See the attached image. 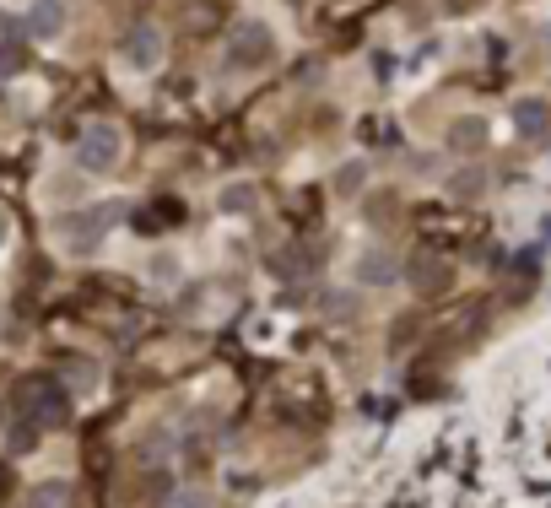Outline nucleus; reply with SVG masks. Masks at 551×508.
<instances>
[{"mask_svg":"<svg viewBox=\"0 0 551 508\" xmlns=\"http://www.w3.org/2000/svg\"><path fill=\"white\" fill-rule=\"evenodd\" d=\"M119 157H125V130H119L114 119H92V125H82L76 168H82V173H109Z\"/></svg>","mask_w":551,"mask_h":508,"instance_id":"nucleus-1","label":"nucleus"},{"mask_svg":"<svg viewBox=\"0 0 551 508\" xmlns=\"http://www.w3.org/2000/svg\"><path fill=\"white\" fill-rule=\"evenodd\" d=\"M271 55H276V38L265 22H238L233 38H227V71H260Z\"/></svg>","mask_w":551,"mask_h":508,"instance_id":"nucleus-2","label":"nucleus"},{"mask_svg":"<svg viewBox=\"0 0 551 508\" xmlns=\"http://www.w3.org/2000/svg\"><path fill=\"white\" fill-rule=\"evenodd\" d=\"M163 55H168V38H163V28H152V22H136V28L125 33V44H119V60H125V71H136V76L157 71Z\"/></svg>","mask_w":551,"mask_h":508,"instance_id":"nucleus-3","label":"nucleus"},{"mask_svg":"<svg viewBox=\"0 0 551 508\" xmlns=\"http://www.w3.org/2000/svg\"><path fill=\"white\" fill-rule=\"evenodd\" d=\"M119 222V206H92V211H76V217H65V244L76 254H92L109 238V227Z\"/></svg>","mask_w":551,"mask_h":508,"instance_id":"nucleus-4","label":"nucleus"},{"mask_svg":"<svg viewBox=\"0 0 551 508\" xmlns=\"http://www.w3.org/2000/svg\"><path fill=\"white\" fill-rule=\"evenodd\" d=\"M22 28H28V38H38V44H55V38L71 28V6H65V0H33Z\"/></svg>","mask_w":551,"mask_h":508,"instance_id":"nucleus-5","label":"nucleus"},{"mask_svg":"<svg viewBox=\"0 0 551 508\" xmlns=\"http://www.w3.org/2000/svg\"><path fill=\"white\" fill-rule=\"evenodd\" d=\"M38 400H33V422L38 427H55V422H65V411H71V406H65V390H60V384H38V390H33Z\"/></svg>","mask_w":551,"mask_h":508,"instance_id":"nucleus-6","label":"nucleus"},{"mask_svg":"<svg viewBox=\"0 0 551 508\" xmlns=\"http://www.w3.org/2000/svg\"><path fill=\"white\" fill-rule=\"evenodd\" d=\"M28 508H71V481H38L28 492Z\"/></svg>","mask_w":551,"mask_h":508,"instance_id":"nucleus-7","label":"nucleus"},{"mask_svg":"<svg viewBox=\"0 0 551 508\" xmlns=\"http://www.w3.org/2000/svg\"><path fill=\"white\" fill-rule=\"evenodd\" d=\"M362 282H395V260L389 254H368L362 260Z\"/></svg>","mask_w":551,"mask_h":508,"instance_id":"nucleus-8","label":"nucleus"},{"mask_svg":"<svg viewBox=\"0 0 551 508\" xmlns=\"http://www.w3.org/2000/svg\"><path fill=\"white\" fill-rule=\"evenodd\" d=\"M168 508H211V492H200V487H179L168 498Z\"/></svg>","mask_w":551,"mask_h":508,"instance_id":"nucleus-9","label":"nucleus"},{"mask_svg":"<svg viewBox=\"0 0 551 508\" xmlns=\"http://www.w3.org/2000/svg\"><path fill=\"white\" fill-rule=\"evenodd\" d=\"M254 206V190L249 184H233V190H222V211H249Z\"/></svg>","mask_w":551,"mask_h":508,"instance_id":"nucleus-10","label":"nucleus"},{"mask_svg":"<svg viewBox=\"0 0 551 508\" xmlns=\"http://www.w3.org/2000/svg\"><path fill=\"white\" fill-rule=\"evenodd\" d=\"M38 433H44V427H38V422H22V427H17V433H11V449H17V454H28V449H38Z\"/></svg>","mask_w":551,"mask_h":508,"instance_id":"nucleus-11","label":"nucleus"},{"mask_svg":"<svg viewBox=\"0 0 551 508\" xmlns=\"http://www.w3.org/2000/svg\"><path fill=\"white\" fill-rule=\"evenodd\" d=\"M514 119H519V130H541L546 125V109H541V103H524Z\"/></svg>","mask_w":551,"mask_h":508,"instance_id":"nucleus-12","label":"nucleus"},{"mask_svg":"<svg viewBox=\"0 0 551 508\" xmlns=\"http://www.w3.org/2000/svg\"><path fill=\"white\" fill-rule=\"evenodd\" d=\"M454 195H481V173H460V179H454Z\"/></svg>","mask_w":551,"mask_h":508,"instance_id":"nucleus-13","label":"nucleus"},{"mask_svg":"<svg viewBox=\"0 0 551 508\" xmlns=\"http://www.w3.org/2000/svg\"><path fill=\"white\" fill-rule=\"evenodd\" d=\"M357 179H362V163H346V173H341V195H357Z\"/></svg>","mask_w":551,"mask_h":508,"instance_id":"nucleus-14","label":"nucleus"},{"mask_svg":"<svg viewBox=\"0 0 551 508\" xmlns=\"http://www.w3.org/2000/svg\"><path fill=\"white\" fill-rule=\"evenodd\" d=\"M152 271H157V282H173V276H179V260H157Z\"/></svg>","mask_w":551,"mask_h":508,"instance_id":"nucleus-15","label":"nucleus"},{"mask_svg":"<svg viewBox=\"0 0 551 508\" xmlns=\"http://www.w3.org/2000/svg\"><path fill=\"white\" fill-rule=\"evenodd\" d=\"M0 33H11V17H0Z\"/></svg>","mask_w":551,"mask_h":508,"instance_id":"nucleus-16","label":"nucleus"},{"mask_svg":"<svg viewBox=\"0 0 551 508\" xmlns=\"http://www.w3.org/2000/svg\"><path fill=\"white\" fill-rule=\"evenodd\" d=\"M0 244H6V217H0Z\"/></svg>","mask_w":551,"mask_h":508,"instance_id":"nucleus-17","label":"nucleus"}]
</instances>
